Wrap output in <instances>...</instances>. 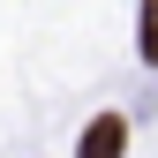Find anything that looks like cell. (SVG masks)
Wrapping results in <instances>:
<instances>
[{
    "label": "cell",
    "instance_id": "cell-2",
    "mask_svg": "<svg viewBox=\"0 0 158 158\" xmlns=\"http://www.w3.org/2000/svg\"><path fill=\"white\" fill-rule=\"evenodd\" d=\"M143 60H158V0H143Z\"/></svg>",
    "mask_w": 158,
    "mask_h": 158
},
{
    "label": "cell",
    "instance_id": "cell-1",
    "mask_svg": "<svg viewBox=\"0 0 158 158\" xmlns=\"http://www.w3.org/2000/svg\"><path fill=\"white\" fill-rule=\"evenodd\" d=\"M121 151H128V121H121V113H106V121L83 128V151H75V158H121Z\"/></svg>",
    "mask_w": 158,
    "mask_h": 158
}]
</instances>
